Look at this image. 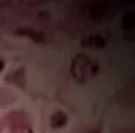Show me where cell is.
<instances>
[{"instance_id":"3","label":"cell","mask_w":135,"mask_h":133,"mask_svg":"<svg viewBox=\"0 0 135 133\" xmlns=\"http://www.w3.org/2000/svg\"><path fill=\"white\" fill-rule=\"evenodd\" d=\"M83 45L86 46H90V48H94V49H102L105 46V40H104V37L97 34V35H91L89 37L87 40L83 42Z\"/></svg>"},{"instance_id":"5","label":"cell","mask_w":135,"mask_h":133,"mask_svg":"<svg viewBox=\"0 0 135 133\" xmlns=\"http://www.w3.org/2000/svg\"><path fill=\"white\" fill-rule=\"evenodd\" d=\"M4 69V61H3V58H0V72H2Z\"/></svg>"},{"instance_id":"4","label":"cell","mask_w":135,"mask_h":133,"mask_svg":"<svg viewBox=\"0 0 135 133\" xmlns=\"http://www.w3.org/2000/svg\"><path fill=\"white\" fill-rule=\"evenodd\" d=\"M21 133H33L29 128H21Z\"/></svg>"},{"instance_id":"1","label":"cell","mask_w":135,"mask_h":133,"mask_svg":"<svg viewBox=\"0 0 135 133\" xmlns=\"http://www.w3.org/2000/svg\"><path fill=\"white\" fill-rule=\"evenodd\" d=\"M100 65L86 53H78L71 61V75L78 83H86L98 73Z\"/></svg>"},{"instance_id":"6","label":"cell","mask_w":135,"mask_h":133,"mask_svg":"<svg viewBox=\"0 0 135 133\" xmlns=\"http://www.w3.org/2000/svg\"><path fill=\"white\" fill-rule=\"evenodd\" d=\"M89 133H101V132H100V130H90Z\"/></svg>"},{"instance_id":"2","label":"cell","mask_w":135,"mask_h":133,"mask_svg":"<svg viewBox=\"0 0 135 133\" xmlns=\"http://www.w3.org/2000/svg\"><path fill=\"white\" fill-rule=\"evenodd\" d=\"M67 124H68V115H67L64 111L57 110V111L53 113L52 118H51L52 128H55V129H61V128H64Z\"/></svg>"}]
</instances>
